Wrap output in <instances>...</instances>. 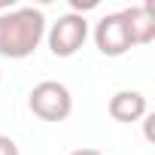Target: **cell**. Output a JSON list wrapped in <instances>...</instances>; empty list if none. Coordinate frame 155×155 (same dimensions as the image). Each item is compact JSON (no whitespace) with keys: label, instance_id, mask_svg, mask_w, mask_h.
<instances>
[{"label":"cell","instance_id":"cell-6","mask_svg":"<svg viewBox=\"0 0 155 155\" xmlns=\"http://www.w3.org/2000/svg\"><path fill=\"white\" fill-rule=\"evenodd\" d=\"M122 12H125V21H128V31H131V43L149 46L155 40V9L149 3H137V6H128Z\"/></svg>","mask_w":155,"mask_h":155},{"label":"cell","instance_id":"cell-1","mask_svg":"<svg viewBox=\"0 0 155 155\" xmlns=\"http://www.w3.org/2000/svg\"><path fill=\"white\" fill-rule=\"evenodd\" d=\"M46 15L37 6H15L0 12V58H31L46 37Z\"/></svg>","mask_w":155,"mask_h":155},{"label":"cell","instance_id":"cell-4","mask_svg":"<svg viewBox=\"0 0 155 155\" xmlns=\"http://www.w3.org/2000/svg\"><path fill=\"white\" fill-rule=\"evenodd\" d=\"M91 37H94L97 52L107 55V58H122L125 52L134 49L131 31H128V21H125V12H107V15H101L97 25L91 28Z\"/></svg>","mask_w":155,"mask_h":155},{"label":"cell","instance_id":"cell-8","mask_svg":"<svg viewBox=\"0 0 155 155\" xmlns=\"http://www.w3.org/2000/svg\"><path fill=\"white\" fill-rule=\"evenodd\" d=\"M94 6H97V0H70V9L76 15H82L85 9H94Z\"/></svg>","mask_w":155,"mask_h":155},{"label":"cell","instance_id":"cell-9","mask_svg":"<svg viewBox=\"0 0 155 155\" xmlns=\"http://www.w3.org/2000/svg\"><path fill=\"white\" fill-rule=\"evenodd\" d=\"M140 122H143V137H146V140L152 143V140H155V134H152V122H155V116H152V113H146V116H143Z\"/></svg>","mask_w":155,"mask_h":155},{"label":"cell","instance_id":"cell-10","mask_svg":"<svg viewBox=\"0 0 155 155\" xmlns=\"http://www.w3.org/2000/svg\"><path fill=\"white\" fill-rule=\"evenodd\" d=\"M70 155H104V152H97V149H88V146H85V149H73Z\"/></svg>","mask_w":155,"mask_h":155},{"label":"cell","instance_id":"cell-7","mask_svg":"<svg viewBox=\"0 0 155 155\" xmlns=\"http://www.w3.org/2000/svg\"><path fill=\"white\" fill-rule=\"evenodd\" d=\"M0 155H21L18 146H15V140L6 137V134H0Z\"/></svg>","mask_w":155,"mask_h":155},{"label":"cell","instance_id":"cell-11","mask_svg":"<svg viewBox=\"0 0 155 155\" xmlns=\"http://www.w3.org/2000/svg\"><path fill=\"white\" fill-rule=\"evenodd\" d=\"M0 82H3V73H0Z\"/></svg>","mask_w":155,"mask_h":155},{"label":"cell","instance_id":"cell-3","mask_svg":"<svg viewBox=\"0 0 155 155\" xmlns=\"http://www.w3.org/2000/svg\"><path fill=\"white\" fill-rule=\"evenodd\" d=\"M88 34H91L88 18L76 15V12H64V15H58L55 25L46 28V40H49V49L55 58H73L85 46Z\"/></svg>","mask_w":155,"mask_h":155},{"label":"cell","instance_id":"cell-2","mask_svg":"<svg viewBox=\"0 0 155 155\" xmlns=\"http://www.w3.org/2000/svg\"><path fill=\"white\" fill-rule=\"evenodd\" d=\"M28 107L37 119L43 122H64L70 119L73 113V94L64 82H55V79H43L31 88L28 94Z\"/></svg>","mask_w":155,"mask_h":155},{"label":"cell","instance_id":"cell-5","mask_svg":"<svg viewBox=\"0 0 155 155\" xmlns=\"http://www.w3.org/2000/svg\"><path fill=\"white\" fill-rule=\"evenodd\" d=\"M107 113H110L116 122L131 125V122H140V119L149 113V104H146L143 91H131V88H125V91H116V94L110 97Z\"/></svg>","mask_w":155,"mask_h":155}]
</instances>
